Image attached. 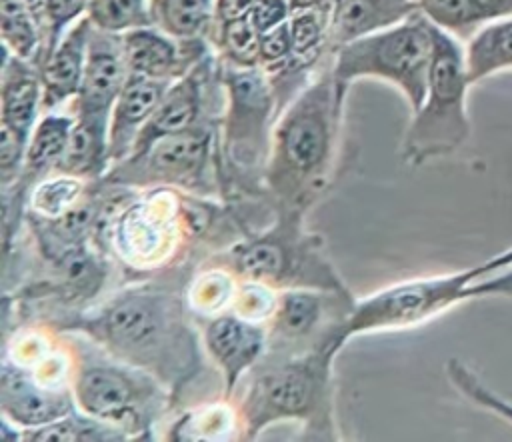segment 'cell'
Returning <instances> with one entry per match:
<instances>
[{"label": "cell", "instance_id": "cell-1", "mask_svg": "<svg viewBox=\"0 0 512 442\" xmlns=\"http://www.w3.org/2000/svg\"><path fill=\"white\" fill-rule=\"evenodd\" d=\"M138 278L102 304L52 322L58 334L88 338L112 358L158 378L176 404L204 372V352L186 302L190 264Z\"/></svg>", "mask_w": 512, "mask_h": 442}, {"label": "cell", "instance_id": "cell-2", "mask_svg": "<svg viewBox=\"0 0 512 442\" xmlns=\"http://www.w3.org/2000/svg\"><path fill=\"white\" fill-rule=\"evenodd\" d=\"M348 86L332 72V54L282 108L272 130L264 190L274 208L306 212L330 186Z\"/></svg>", "mask_w": 512, "mask_h": 442}, {"label": "cell", "instance_id": "cell-3", "mask_svg": "<svg viewBox=\"0 0 512 442\" xmlns=\"http://www.w3.org/2000/svg\"><path fill=\"white\" fill-rule=\"evenodd\" d=\"M100 184L102 202L92 244L140 278L180 266L192 248L182 214V190H136L102 180Z\"/></svg>", "mask_w": 512, "mask_h": 442}, {"label": "cell", "instance_id": "cell-4", "mask_svg": "<svg viewBox=\"0 0 512 442\" xmlns=\"http://www.w3.org/2000/svg\"><path fill=\"white\" fill-rule=\"evenodd\" d=\"M336 352L328 342L286 356L262 358L238 406L240 438L254 440L270 424L304 422L306 440H336L332 416V366Z\"/></svg>", "mask_w": 512, "mask_h": 442}, {"label": "cell", "instance_id": "cell-5", "mask_svg": "<svg viewBox=\"0 0 512 442\" xmlns=\"http://www.w3.org/2000/svg\"><path fill=\"white\" fill-rule=\"evenodd\" d=\"M224 108L218 122L222 198H268L264 174L270 156L278 100L262 68H242L220 60Z\"/></svg>", "mask_w": 512, "mask_h": 442}, {"label": "cell", "instance_id": "cell-6", "mask_svg": "<svg viewBox=\"0 0 512 442\" xmlns=\"http://www.w3.org/2000/svg\"><path fill=\"white\" fill-rule=\"evenodd\" d=\"M306 212L276 208L274 220L216 254L238 280L260 282L274 290L316 288L350 296L324 256L322 238L304 226Z\"/></svg>", "mask_w": 512, "mask_h": 442}, {"label": "cell", "instance_id": "cell-7", "mask_svg": "<svg viewBox=\"0 0 512 442\" xmlns=\"http://www.w3.org/2000/svg\"><path fill=\"white\" fill-rule=\"evenodd\" d=\"M94 348L92 352L74 350L72 394L76 408L120 428L128 440H150L154 424L174 404L172 394L150 372Z\"/></svg>", "mask_w": 512, "mask_h": 442}, {"label": "cell", "instance_id": "cell-8", "mask_svg": "<svg viewBox=\"0 0 512 442\" xmlns=\"http://www.w3.org/2000/svg\"><path fill=\"white\" fill-rule=\"evenodd\" d=\"M434 60V24L420 12L406 20L348 40L332 50V72L350 88L360 78L392 84L406 100L410 114L424 100Z\"/></svg>", "mask_w": 512, "mask_h": 442}, {"label": "cell", "instance_id": "cell-9", "mask_svg": "<svg viewBox=\"0 0 512 442\" xmlns=\"http://www.w3.org/2000/svg\"><path fill=\"white\" fill-rule=\"evenodd\" d=\"M464 48L434 26V60L422 104L410 114L400 154L410 166L454 154L470 136L466 94L470 88Z\"/></svg>", "mask_w": 512, "mask_h": 442}, {"label": "cell", "instance_id": "cell-10", "mask_svg": "<svg viewBox=\"0 0 512 442\" xmlns=\"http://www.w3.org/2000/svg\"><path fill=\"white\" fill-rule=\"evenodd\" d=\"M218 122L220 118H210L156 140L148 150L110 166L102 182L136 190L174 188L222 198Z\"/></svg>", "mask_w": 512, "mask_h": 442}, {"label": "cell", "instance_id": "cell-11", "mask_svg": "<svg viewBox=\"0 0 512 442\" xmlns=\"http://www.w3.org/2000/svg\"><path fill=\"white\" fill-rule=\"evenodd\" d=\"M474 280H478L476 266L390 284L354 302L348 316L332 330L330 346L340 352L352 336L418 326L460 302L474 300Z\"/></svg>", "mask_w": 512, "mask_h": 442}, {"label": "cell", "instance_id": "cell-12", "mask_svg": "<svg viewBox=\"0 0 512 442\" xmlns=\"http://www.w3.org/2000/svg\"><path fill=\"white\" fill-rule=\"evenodd\" d=\"M204 350L220 368L224 396L232 398L238 382L262 360L268 346V324L246 320L232 310L206 320Z\"/></svg>", "mask_w": 512, "mask_h": 442}, {"label": "cell", "instance_id": "cell-13", "mask_svg": "<svg viewBox=\"0 0 512 442\" xmlns=\"http://www.w3.org/2000/svg\"><path fill=\"white\" fill-rule=\"evenodd\" d=\"M130 74L176 80L214 52L210 40H176L156 26H142L122 34Z\"/></svg>", "mask_w": 512, "mask_h": 442}, {"label": "cell", "instance_id": "cell-14", "mask_svg": "<svg viewBox=\"0 0 512 442\" xmlns=\"http://www.w3.org/2000/svg\"><path fill=\"white\" fill-rule=\"evenodd\" d=\"M0 406L2 418H8L22 430L50 424L74 410L72 388H50L36 376L2 358L0 372Z\"/></svg>", "mask_w": 512, "mask_h": 442}, {"label": "cell", "instance_id": "cell-15", "mask_svg": "<svg viewBox=\"0 0 512 442\" xmlns=\"http://www.w3.org/2000/svg\"><path fill=\"white\" fill-rule=\"evenodd\" d=\"M128 76L130 70L122 46V34L90 28L84 76L78 96L68 104L70 112L110 116Z\"/></svg>", "mask_w": 512, "mask_h": 442}, {"label": "cell", "instance_id": "cell-16", "mask_svg": "<svg viewBox=\"0 0 512 442\" xmlns=\"http://www.w3.org/2000/svg\"><path fill=\"white\" fill-rule=\"evenodd\" d=\"M90 28L92 26L88 18H80L64 32V36L50 48V52L42 60L38 70L42 78L44 112L60 110L78 96L86 66Z\"/></svg>", "mask_w": 512, "mask_h": 442}, {"label": "cell", "instance_id": "cell-17", "mask_svg": "<svg viewBox=\"0 0 512 442\" xmlns=\"http://www.w3.org/2000/svg\"><path fill=\"white\" fill-rule=\"evenodd\" d=\"M174 80L130 74L110 112V160H124Z\"/></svg>", "mask_w": 512, "mask_h": 442}, {"label": "cell", "instance_id": "cell-18", "mask_svg": "<svg viewBox=\"0 0 512 442\" xmlns=\"http://www.w3.org/2000/svg\"><path fill=\"white\" fill-rule=\"evenodd\" d=\"M42 114V78L38 66L4 50L0 126L30 138Z\"/></svg>", "mask_w": 512, "mask_h": 442}, {"label": "cell", "instance_id": "cell-19", "mask_svg": "<svg viewBox=\"0 0 512 442\" xmlns=\"http://www.w3.org/2000/svg\"><path fill=\"white\" fill-rule=\"evenodd\" d=\"M110 116L74 114L68 148L54 172L98 182L110 170Z\"/></svg>", "mask_w": 512, "mask_h": 442}, {"label": "cell", "instance_id": "cell-20", "mask_svg": "<svg viewBox=\"0 0 512 442\" xmlns=\"http://www.w3.org/2000/svg\"><path fill=\"white\" fill-rule=\"evenodd\" d=\"M72 128H74V114L70 112V108H66L64 112L62 110L44 112L30 134L20 180L12 186L22 190L28 196V190L38 180L52 174L68 148Z\"/></svg>", "mask_w": 512, "mask_h": 442}, {"label": "cell", "instance_id": "cell-21", "mask_svg": "<svg viewBox=\"0 0 512 442\" xmlns=\"http://www.w3.org/2000/svg\"><path fill=\"white\" fill-rule=\"evenodd\" d=\"M418 12L416 0H340L332 14V50L358 36L394 26Z\"/></svg>", "mask_w": 512, "mask_h": 442}, {"label": "cell", "instance_id": "cell-22", "mask_svg": "<svg viewBox=\"0 0 512 442\" xmlns=\"http://www.w3.org/2000/svg\"><path fill=\"white\" fill-rule=\"evenodd\" d=\"M470 84L504 70H512V14L488 20L464 48Z\"/></svg>", "mask_w": 512, "mask_h": 442}, {"label": "cell", "instance_id": "cell-23", "mask_svg": "<svg viewBox=\"0 0 512 442\" xmlns=\"http://www.w3.org/2000/svg\"><path fill=\"white\" fill-rule=\"evenodd\" d=\"M168 440H228L240 438L238 408L224 402H210L184 412L166 432Z\"/></svg>", "mask_w": 512, "mask_h": 442}, {"label": "cell", "instance_id": "cell-24", "mask_svg": "<svg viewBox=\"0 0 512 442\" xmlns=\"http://www.w3.org/2000/svg\"><path fill=\"white\" fill-rule=\"evenodd\" d=\"M2 48L40 68L48 42L34 16L18 0H0Z\"/></svg>", "mask_w": 512, "mask_h": 442}, {"label": "cell", "instance_id": "cell-25", "mask_svg": "<svg viewBox=\"0 0 512 442\" xmlns=\"http://www.w3.org/2000/svg\"><path fill=\"white\" fill-rule=\"evenodd\" d=\"M238 282L240 280L226 266L216 262L210 268L192 274L186 284V302L190 312L208 320L232 310Z\"/></svg>", "mask_w": 512, "mask_h": 442}, {"label": "cell", "instance_id": "cell-26", "mask_svg": "<svg viewBox=\"0 0 512 442\" xmlns=\"http://www.w3.org/2000/svg\"><path fill=\"white\" fill-rule=\"evenodd\" d=\"M22 440L34 442H110V440H128V436L98 418H92L80 410H74L50 424L28 428L22 434Z\"/></svg>", "mask_w": 512, "mask_h": 442}, {"label": "cell", "instance_id": "cell-27", "mask_svg": "<svg viewBox=\"0 0 512 442\" xmlns=\"http://www.w3.org/2000/svg\"><path fill=\"white\" fill-rule=\"evenodd\" d=\"M92 182H86L82 178L52 172L38 180L26 196V212L44 216V218H56L64 212H68L72 206H76L84 194L88 192Z\"/></svg>", "mask_w": 512, "mask_h": 442}, {"label": "cell", "instance_id": "cell-28", "mask_svg": "<svg viewBox=\"0 0 512 442\" xmlns=\"http://www.w3.org/2000/svg\"><path fill=\"white\" fill-rule=\"evenodd\" d=\"M210 42L222 62L242 68H258L260 32L250 16L214 24Z\"/></svg>", "mask_w": 512, "mask_h": 442}, {"label": "cell", "instance_id": "cell-29", "mask_svg": "<svg viewBox=\"0 0 512 442\" xmlns=\"http://www.w3.org/2000/svg\"><path fill=\"white\" fill-rule=\"evenodd\" d=\"M84 16L92 28L110 34L152 26L150 0H88Z\"/></svg>", "mask_w": 512, "mask_h": 442}, {"label": "cell", "instance_id": "cell-30", "mask_svg": "<svg viewBox=\"0 0 512 442\" xmlns=\"http://www.w3.org/2000/svg\"><path fill=\"white\" fill-rule=\"evenodd\" d=\"M418 12L452 36H472L488 22L474 0H416Z\"/></svg>", "mask_w": 512, "mask_h": 442}, {"label": "cell", "instance_id": "cell-31", "mask_svg": "<svg viewBox=\"0 0 512 442\" xmlns=\"http://www.w3.org/2000/svg\"><path fill=\"white\" fill-rule=\"evenodd\" d=\"M446 374L452 380V384L470 400H474L478 406L498 414L500 418L512 422V402L504 400L496 392H492L486 384L480 382V378L460 360L452 358L446 364Z\"/></svg>", "mask_w": 512, "mask_h": 442}, {"label": "cell", "instance_id": "cell-32", "mask_svg": "<svg viewBox=\"0 0 512 442\" xmlns=\"http://www.w3.org/2000/svg\"><path fill=\"white\" fill-rule=\"evenodd\" d=\"M276 302H278V290L260 282L240 280L234 296L232 312L246 320L268 324L270 316L274 314Z\"/></svg>", "mask_w": 512, "mask_h": 442}, {"label": "cell", "instance_id": "cell-33", "mask_svg": "<svg viewBox=\"0 0 512 442\" xmlns=\"http://www.w3.org/2000/svg\"><path fill=\"white\" fill-rule=\"evenodd\" d=\"M292 60V40L288 22L260 34V54L258 68H262L270 78L286 70Z\"/></svg>", "mask_w": 512, "mask_h": 442}, {"label": "cell", "instance_id": "cell-34", "mask_svg": "<svg viewBox=\"0 0 512 442\" xmlns=\"http://www.w3.org/2000/svg\"><path fill=\"white\" fill-rule=\"evenodd\" d=\"M86 8H88V0H48V20H50L48 52L74 22L84 18Z\"/></svg>", "mask_w": 512, "mask_h": 442}, {"label": "cell", "instance_id": "cell-35", "mask_svg": "<svg viewBox=\"0 0 512 442\" xmlns=\"http://www.w3.org/2000/svg\"><path fill=\"white\" fill-rule=\"evenodd\" d=\"M474 296H510L512 298V266L498 270L490 276H482L472 284Z\"/></svg>", "mask_w": 512, "mask_h": 442}, {"label": "cell", "instance_id": "cell-36", "mask_svg": "<svg viewBox=\"0 0 512 442\" xmlns=\"http://www.w3.org/2000/svg\"><path fill=\"white\" fill-rule=\"evenodd\" d=\"M258 0H216V16L214 24L234 20L240 16H248Z\"/></svg>", "mask_w": 512, "mask_h": 442}, {"label": "cell", "instance_id": "cell-37", "mask_svg": "<svg viewBox=\"0 0 512 442\" xmlns=\"http://www.w3.org/2000/svg\"><path fill=\"white\" fill-rule=\"evenodd\" d=\"M38 22V26L42 28L46 42H50V20H48V0H18ZM48 52V50H46Z\"/></svg>", "mask_w": 512, "mask_h": 442}, {"label": "cell", "instance_id": "cell-38", "mask_svg": "<svg viewBox=\"0 0 512 442\" xmlns=\"http://www.w3.org/2000/svg\"><path fill=\"white\" fill-rule=\"evenodd\" d=\"M508 266H512V248L492 256L490 260H486L482 264H476V274H478V278H482V276H490V274H494L498 270H504Z\"/></svg>", "mask_w": 512, "mask_h": 442}, {"label": "cell", "instance_id": "cell-39", "mask_svg": "<svg viewBox=\"0 0 512 442\" xmlns=\"http://www.w3.org/2000/svg\"><path fill=\"white\" fill-rule=\"evenodd\" d=\"M474 2L486 14L488 20L512 14V0H474Z\"/></svg>", "mask_w": 512, "mask_h": 442}, {"label": "cell", "instance_id": "cell-40", "mask_svg": "<svg viewBox=\"0 0 512 442\" xmlns=\"http://www.w3.org/2000/svg\"><path fill=\"white\" fill-rule=\"evenodd\" d=\"M316 2H324V4H332V6H336L340 0H316Z\"/></svg>", "mask_w": 512, "mask_h": 442}]
</instances>
